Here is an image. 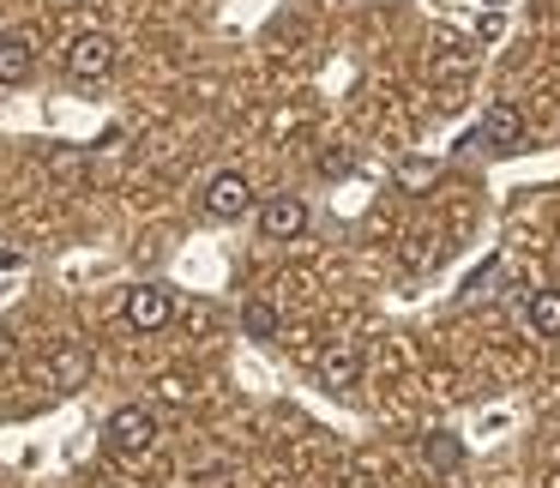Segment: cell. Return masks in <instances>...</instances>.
Here are the masks:
<instances>
[{
  "instance_id": "cell-5",
  "label": "cell",
  "mask_w": 560,
  "mask_h": 488,
  "mask_svg": "<svg viewBox=\"0 0 560 488\" xmlns=\"http://www.w3.org/2000/svg\"><path fill=\"white\" fill-rule=\"evenodd\" d=\"M302 230H307V206H302V199L278 194V199L259 206V235H266V242H295Z\"/></svg>"
},
{
  "instance_id": "cell-9",
  "label": "cell",
  "mask_w": 560,
  "mask_h": 488,
  "mask_svg": "<svg viewBox=\"0 0 560 488\" xmlns=\"http://www.w3.org/2000/svg\"><path fill=\"white\" fill-rule=\"evenodd\" d=\"M355 380H362V356H355L350 344H338V350H326V356H319V386L350 392Z\"/></svg>"
},
{
  "instance_id": "cell-1",
  "label": "cell",
  "mask_w": 560,
  "mask_h": 488,
  "mask_svg": "<svg viewBox=\"0 0 560 488\" xmlns=\"http://www.w3.org/2000/svg\"><path fill=\"white\" fill-rule=\"evenodd\" d=\"M151 440H158V416H151L145 404H121V410L103 422V446H109L115 458H139V452H151Z\"/></svg>"
},
{
  "instance_id": "cell-2",
  "label": "cell",
  "mask_w": 560,
  "mask_h": 488,
  "mask_svg": "<svg viewBox=\"0 0 560 488\" xmlns=\"http://www.w3.org/2000/svg\"><path fill=\"white\" fill-rule=\"evenodd\" d=\"M115 37L109 31H79L73 43H67V73L79 79V85H97V79L115 73Z\"/></svg>"
},
{
  "instance_id": "cell-14",
  "label": "cell",
  "mask_w": 560,
  "mask_h": 488,
  "mask_svg": "<svg viewBox=\"0 0 560 488\" xmlns=\"http://www.w3.org/2000/svg\"><path fill=\"white\" fill-rule=\"evenodd\" d=\"M326 175H350V151H331V158H326Z\"/></svg>"
},
{
  "instance_id": "cell-13",
  "label": "cell",
  "mask_w": 560,
  "mask_h": 488,
  "mask_svg": "<svg viewBox=\"0 0 560 488\" xmlns=\"http://www.w3.org/2000/svg\"><path fill=\"white\" fill-rule=\"evenodd\" d=\"M440 182V163L434 158H404L398 163V187L404 194H416V187H434Z\"/></svg>"
},
{
  "instance_id": "cell-10",
  "label": "cell",
  "mask_w": 560,
  "mask_h": 488,
  "mask_svg": "<svg viewBox=\"0 0 560 488\" xmlns=\"http://www.w3.org/2000/svg\"><path fill=\"white\" fill-rule=\"evenodd\" d=\"M422 458H428V470H464V440L458 434H428Z\"/></svg>"
},
{
  "instance_id": "cell-7",
  "label": "cell",
  "mask_w": 560,
  "mask_h": 488,
  "mask_svg": "<svg viewBox=\"0 0 560 488\" xmlns=\"http://www.w3.org/2000/svg\"><path fill=\"white\" fill-rule=\"evenodd\" d=\"M31 73H37V43H31L25 31L0 37V85H25Z\"/></svg>"
},
{
  "instance_id": "cell-3",
  "label": "cell",
  "mask_w": 560,
  "mask_h": 488,
  "mask_svg": "<svg viewBox=\"0 0 560 488\" xmlns=\"http://www.w3.org/2000/svg\"><path fill=\"white\" fill-rule=\"evenodd\" d=\"M175 319V295L163 283H133L127 290V326L133 332H163Z\"/></svg>"
},
{
  "instance_id": "cell-4",
  "label": "cell",
  "mask_w": 560,
  "mask_h": 488,
  "mask_svg": "<svg viewBox=\"0 0 560 488\" xmlns=\"http://www.w3.org/2000/svg\"><path fill=\"white\" fill-rule=\"evenodd\" d=\"M247 206H254V187H247L242 170H223V175H211V182H206V211H211V218L235 223Z\"/></svg>"
},
{
  "instance_id": "cell-12",
  "label": "cell",
  "mask_w": 560,
  "mask_h": 488,
  "mask_svg": "<svg viewBox=\"0 0 560 488\" xmlns=\"http://www.w3.org/2000/svg\"><path fill=\"white\" fill-rule=\"evenodd\" d=\"M242 332H247V338H259V344L278 338V307H271L266 295H254V302L242 307Z\"/></svg>"
},
{
  "instance_id": "cell-11",
  "label": "cell",
  "mask_w": 560,
  "mask_h": 488,
  "mask_svg": "<svg viewBox=\"0 0 560 488\" xmlns=\"http://www.w3.org/2000/svg\"><path fill=\"white\" fill-rule=\"evenodd\" d=\"M530 332L536 338H560V290H536L530 295Z\"/></svg>"
},
{
  "instance_id": "cell-6",
  "label": "cell",
  "mask_w": 560,
  "mask_h": 488,
  "mask_svg": "<svg viewBox=\"0 0 560 488\" xmlns=\"http://www.w3.org/2000/svg\"><path fill=\"white\" fill-rule=\"evenodd\" d=\"M482 139L488 151H518L524 146V115H518V103H488V115H482Z\"/></svg>"
},
{
  "instance_id": "cell-8",
  "label": "cell",
  "mask_w": 560,
  "mask_h": 488,
  "mask_svg": "<svg viewBox=\"0 0 560 488\" xmlns=\"http://www.w3.org/2000/svg\"><path fill=\"white\" fill-rule=\"evenodd\" d=\"M91 380V356L79 350V344H61V350L49 356V386L55 392H79Z\"/></svg>"
}]
</instances>
